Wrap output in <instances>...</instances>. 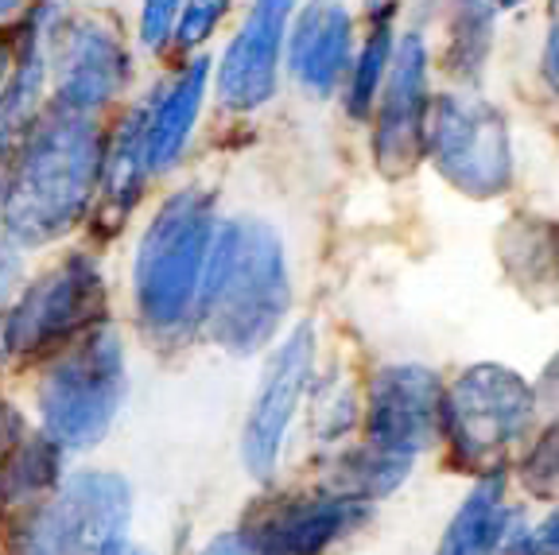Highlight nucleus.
Wrapping results in <instances>:
<instances>
[{
  "label": "nucleus",
  "instance_id": "423d86ee",
  "mask_svg": "<svg viewBox=\"0 0 559 555\" xmlns=\"http://www.w3.org/2000/svg\"><path fill=\"white\" fill-rule=\"evenodd\" d=\"M536 424V392L516 369L498 362L471 365L443 389L439 439L451 447V462L474 474L506 470L516 442Z\"/></svg>",
  "mask_w": 559,
  "mask_h": 555
},
{
  "label": "nucleus",
  "instance_id": "39448f33",
  "mask_svg": "<svg viewBox=\"0 0 559 555\" xmlns=\"http://www.w3.org/2000/svg\"><path fill=\"white\" fill-rule=\"evenodd\" d=\"M132 489L121 474L82 470L12 524V555H124L129 552Z\"/></svg>",
  "mask_w": 559,
  "mask_h": 555
},
{
  "label": "nucleus",
  "instance_id": "7c9ffc66",
  "mask_svg": "<svg viewBox=\"0 0 559 555\" xmlns=\"http://www.w3.org/2000/svg\"><path fill=\"white\" fill-rule=\"evenodd\" d=\"M20 9H24V0H0V24H4V20L16 16Z\"/></svg>",
  "mask_w": 559,
  "mask_h": 555
},
{
  "label": "nucleus",
  "instance_id": "9b49d317",
  "mask_svg": "<svg viewBox=\"0 0 559 555\" xmlns=\"http://www.w3.org/2000/svg\"><path fill=\"white\" fill-rule=\"evenodd\" d=\"M292 12H296V0H253L249 4L226 55L214 67L218 102L229 114H257L261 105L276 97Z\"/></svg>",
  "mask_w": 559,
  "mask_h": 555
},
{
  "label": "nucleus",
  "instance_id": "ddd939ff",
  "mask_svg": "<svg viewBox=\"0 0 559 555\" xmlns=\"http://www.w3.org/2000/svg\"><path fill=\"white\" fill-rule=\"evenodd\" d=\"M311 362L314 327L311 322H299L288 339L276 346V354H272L241 432V459L249 467V474L261 477V482H269L272 470H276L284 435H288L292 416L299 409V397L307 389V377H311Z\"/></svg>",
  "mask_w": 559,
  "mask_h": 555
},
{
  "label": "nucleus",
  "instance_id": "f3484780",
  "mask_svg": "<svg viewBox=\"0 0 559 555\" xmlns=\"http://www.w3.org/2000/svg\"><path fill=\"white\" fill-rule=\"evenodd\" d=\"M210 82V59L194 55L175 82L164 90V97L148 102V125H144V160L152 175H164L179 164L187 140L194 132V121L202 114V97Z\"/></svg>",
  "mask_w": 559,
  "mask_h": 555
},
{
  "label": "nucleus",
  "instance_id": "bb28decb",
  "mask_svg": "<svg viewBox=\"0 0 559 555\" xmlns=\"http://www.w3.org/2000/svg\"><path fill=\"white\" fill-rule=\"evenodd\" d=\"M24 435H27V424H24V416H20V409L9 404V400H0V462L16 451V442L24 439Z\"/></svg>",
  "mask_w": 559,
  "mask_h": 555
},
{
  "label": "nucleus",
  "instance_id": "dca6fc26",
  "mask_svg": "<svg viewBox=\"0 0 559 555\" xmlns=\"http://www.w3.org/2000/svg\"><path fill=\"white\" fill-rule=\"evenodd\" d=\"M144 125H148V102L124 117L121 129L114 132V140H105L102 179H97V194L90 202L94 217H102L97 226L105 234L121 229V222L136 210L140 194H144V187L152 179L148 160H144Z\"/></svg>",
  "mask_w": 559,
  "mask_h": 555
},
{
  "label": "nucleus",
  "instance_id": "1a4fd4ad",
  "mask_svg": "<svg viewBox=\"0 0 559 555\" xmlns=\"http://www.w3.org/2000/svg\"><path fill=\"white\" fill-rule=\"evenodd\" d=\"M44 39L47 74L55 79V102L79 114H102L105 105L129 90V47L97 16H59Z\"/></svg>",
  "mask_w": 559,
  "mask_h": 555
},
{
  "label": "nucleus",
  "instance_id": "f257e3e1",
  "mask_svg": "<svg viewBox=\"0 0 559 555\" xmlns=\"http://www.w3.org/2000/svg\"><path fill=\"white\" fill-rule=\"evenodd\" d=\"M105 164L94 114L44 105L16 147L0 194V222L16 245H51L86 217Z\"/></svg>",
  "mask_w": 559,
  "mask_h": 555
},
{
  "label": "nucleus",
  "instance_id": "6ab92c4d",
  "mask_svg": "<svg viewBox=\"0 0 559 555\" xmlns=\"http://www.w3.org/2000/svg\"><path fill=\"white\" fill-rule=\"evenodd\" d=\"M513 521L516 509L506 505V470L481 474L478 486L466 494L463 509L447 524L439 555H498L506 547Z\"/></svg>",
  "mask_w": 559,
  "mask_h": 555
},
{
  "label": "nucleus",
  "instance_id": "2f4dec72",
  "mask_svg": "<svg viewBox=\"0 0 559 555\" xmlns=\"http://www.w3.org/2000/svg\"><path fill=\"white\" fill-rule=\"evenodd\" d=\"M489 4H493V9H521V4H528V0H489Z\"/></svg>",
  "mask_w": 559,
  "mask_h": 555
},
{
  "label": "nucleus",
  "instance_id": "7ed1b4c3",
  "mask_svg": "<svg viewBox=\"0 0 559 555\" xmlns=\"http://www.w3.org/2000/svg\"><path fill=\"white\" fill-rule=\"evenodd\" d=\"M218 229V202L202 187H183L164 199L140 234L132 292L144 327L179 330L194 315L206 252Z\"/></svg>",
  "mask_w": 559,
  "mask_h": 555
},
{
  "label": "nucleus",
  "instance_id": "c85d7f7f",
  "mask_svg": "<svg viewBox=\"0 0 559 555\" xmlns=\"http://www.w3.org/2000/svg\"><path fill=\"white\" fill-rule=\"evenodd\" d=\"M20 257L12 249H0V315H4V307H9L12 299V287L20 284Z\"/></svg>",
  "mask_w": 559,
  "mask_h": 555
},
{
  "label": "nucleus",
  "instance_id": "6e6552de",
  "mask_svg": "<svg viewBox=\"0 0 559 555\" xmlns=\"http://www.w3.org/2000/svg\"><path fill=\"white\" fill-rule=\"evenodd\" d=\"M105 315V276L94 257L70 252L59 264L35 276L16 304L4 307L0 350L16 357L55 354L82 330L97 327Z\"/></svg>",
  "mask_w": 559,
  "mask_h": 555
},
{
  "label": "nucleus",
  "instance_id": "393cba45",
  "mask_svg": "<svg viewBox=\"0 0 559 555\" xmlns=\"http://www.w3.org/2000/svg\"><path fill=\"white\" fill-rule=\"evenodd\" d=\"M524 486L540 497L556 494V432H544L540 442H533V454L524 459Z\"/></svg>",
  "mask_w": 559,
  "mask_h": 555
},
{
  "label": "nucleus",
  "instance_id": "cd10ccee",
  "mask_svg": "<svg viewBox=\"0 0 559 555\" xmlns=\"http://www.w3.org/2000/svg\"><path fill=\"white\" fill-rule=\"evenodd\" d=\"M199 555H257V547H253V540H249V532L237 529V532H222L218 540H210Z\"/></svg>",
  "mask_w": 559,
  "mask_h": 555
},
{
  "label": "nucleus",
  "instance_id": "20e7f679",
  "mask_svg": "<svg viewBox=\"0 0 559 555\" xmlns=\"http://www.w3.org/2000/svg\"><path fill=\"white\" fill-rule=\"evenodd\" d=\"M129 389L124 346L114 327L82 330L79 339L55 350L39 381V416L44 435L62 451H86L109 432Z\"/></svg>",
  "mask_w": 559,
  "mask_h": 555
},
{
  "label": "nucleus",
  "instance_id": "0eeeda50",
  "mask_svg": "<svg viewBox=\"0 0 559 555\" xmlns=\"http://www.w3.org/2000/svg\"><path fill=\"white\" fill-rule=\"evenodd\" d=\"M424 156L466 199H498L513 187V144L498 105L478 94H436L424 121Z\"/></svg>",
  "mask_w": 559,
  "mask_h": 555
},
{
  "label": "nucleus",
  "instance_id": "2eb2a0df",
  "mask_svg": "<svg viewBox=\"0 0 559 555\" xmlns=\"http://www.w3.org/2000/svg\"><path fill=\"white\" fill-rule=\"evenodd\" d=\"M288 70L311 102L346 82L354 62V16L338 0H307L288 20Z\"/></svg>",
  "mask_w": 559,
  "mask_h": 555
},
{
  "label": "nucleus",
  "instance_id": "c756f323",
  "mask_svg": "<svg viewBox=\"0 0 559 555\" xmlns=\"http://www.w3.org/2000/svg\"><path fill=\"white\" fill-rule=\"evenodd\" d=\"M544 74L556 86V35H548V59H544Z\"/></svg>",
  "mask_w": 559,
  "mask_h": 555
},
{
  "label": "nucleus",
  "instance_id": "72a5a7b5",
  "mask_svg": "<svg viewBox=\"0 0 559 555\" xmlns=\"http://www.w3.org/2000/svg\"><path fill=\"white\" fill-rule=\"evenodd\" d=\"M0 354H4V350H0Z\"/></svg>",
  "mask_w": 559,
  "mask_h": 555
},
{
  "label": "nucleus",
  "instance_id": "9d476101",
  "mask_svg": "<svg viewBox=\"0 0 559 555\" xmlns=\"http://www.w3.org/2000/svg\"><path fill=\"white\" fill-rule=\"evenodd\" d=\"M431 51L424 32L396 39L393 59L373 97V164L389 179H404L424 160V121H428Z\"/></svg>",
  "mask_w": 559,
  "mask_h": 555
},
{
  "label": "nucleus",
  "instance_id": "4be33fe9",
  "mask_svg": "<svg viewBox=\"0 0 559 555\" xmlns=\"http://www.w3.org/2000/svg\"><path fill=\"white\" fill-rule=\"evenodd\" d=\"M412 470V454L384 451L366 442L361 451H349L346 459H338L331 477V494L358 497V501H377V497L393 494Z\"/></svg>",
  "mask_w": 559,
  "mask_h": 555
},
{
  "label": "nucleus",
  "instance_id": "f03ea898",
  "mask_svg": "<svg viewBox=\"0 0 559 555\" xmlns=\"http://www.w3.org/2000/svg\"><path fill=\"white\" fill-rule=\"evenodd\" d=\"M292 307L288 252L261 217L218 222L202 269L194 319L214 346L237 357L264 350Z\"/></svg>",
  "mask_w": 559,
  "mask_h": 555
},
{
  "label": "nucleus",
  "instance_id": "aec40b11",
  "mask_svg": "<svg viewBox=\"0 0 559 555\" xmlns=\"http://www.w3.org/2000/svg\"><path fill=\"white\" fill-rule=\"evenodd\" d=\"M439 55L436 62L459 82H478L493 47L498 9L489 0H439Z\"/></svg>",
  "mask_w": 559,
  "mask_h": 555
},
{
  "label": "nucleus",
  "instance_id": "b1692460",
  "mask_svg": "<svg viewBox=\"0 0 559 555\" xmlns=\"http://www.w3.org/2000/svg\"><path fill=\"white\" fill-rule=\"evenodd\" d=\"M234 0H183L179 12H175V24H171V39L183 51H194L199 44H206L210 35L218 32L222 16L229 12Z\"/></svg>",
  "mask_w": 559,
  "mask_h": 555
},
{
  "label": "nucleus",
  "instance_id": "a211bd4d",
  "mask_svg": "<svg viewBox=\"0 0 559 555\" xmlns=\"http://www.w3.org/2000/svg\"><path fill=\"white\" fill-rule=\"evenodd\" d=\"M47 90V59H44V20L35 24V35H24L20 51L12 55V70L0 86V194L4 179L16 160V147L24 132L32 129L35 114L44 109Z\"/></svg>",
  "mask_w": 559,
  "mask_h": 555
},
{
  "label": "nucleus",
  "instance_id": "a878e982",
  "mask_svg": "<svg viewBox=\"0 0 559 555\" xmlns=\"http://www.w3.org/2000/svg\"><path fill=\"white\" fill-rule=\"evenodd\" d=\"M183 0H144L140 4V39L148 51H159V47L171 39V24H175V12H179Z\"/></svg>",
  "mask_w": 559,
  "mask_h": 555
},
{
  "label": "nucleus",
  "instance_id": "4468645a",
  "mask_svg": "<svg viewBox=\"0 0 559 555\" xmlns=\"http://www.w3.org/2000/svg\"><path fill=\"white\" fill-rule=\"evenodd\" d=\"M369 501L346 494L288 497L261 509L249 524L257 555H323L338 536L366 524Z\"/></svg>",
  "mask_w": 559,
  "mask_h": 555
},
{
  "label": "nucleus",
  "instance_id": "f8f14e48",
  "mask_svg": "<svg viewBox=\"0 0 559 555\" xmlns=\"http://www.w3.org/2000/svg\"><path fill=\"white\" fill-rule=\"evenodd\" d=\"M443 427V381L424 365H384L369 381L366 435L373 447L416 459L439 442Z\"/></svg>",
  "mask_w": 559,
  "mask_h": 555
},
{
  "label": "nucleus",
  "instance_id": "5701e85b",
  "mask_svg": "<svg viewBox=\"0 0 559 555\" xmlns=\"http://www.w3.org/2000/svg\"><path fill=\"white\" fill-rule=\"evenodd\" d=\"M393 47H396L393 4H381V9H373V32L366 35L358 59L349 62V90H346L349 117H358V121L369 117L377 90H381L384 70H389V59H393Z\"/></svg>",
  "mask_w": 559,
  "mask_h": 555
},
{
  "label": "nucleus",
  "instance_id": "412c9836",
  "mask_svg": "<svg viewBox=\"0 0 559 555\" xmlns=\"http://www.w3.org/2000/svg\"><path fill=\"white\" fill-rule=\"evenodd\" d=\"M62 474V447L47 435H24L16 451L0 462V505L27 509L39 497H47L59 486Z\"/></svg>",
  "mask_w": 559,
  "mask_h": 555
},
{
  "label": "nucleus",
  "instance_id": "473e14b6",
  "mask_svg": "<svg viewBox=\"0 0 559 555\" xmlns=\"http://www.w3.org/2000/svg\"><path fill=\"white\" fill-rule=\"evenodd\" d=\"M366 4H369V12H373V9H381V4H389V0H366Z\"/></svg>",
  "mask_w": 559,
  "mask_h": 555
}]
</instances>
